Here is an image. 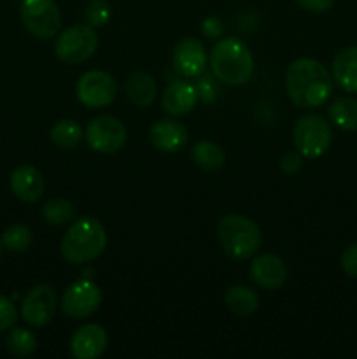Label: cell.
I'll return each instance as SVG.
<instances>
[{
  "mask_svg": "<svg viewBox=\"0 0 357 359\" xmlns=\"http://www.w3.org/2000/svg\"><path fill=\"white\" fill-rule=\"evenodd\" d=\"M286 90L296 107L317 109L331 97L332 77L317 60L298 58L287 67Z\"/></svg>",
  "mask_w": 357,
  "mask_h": 359,
  "instance_id": "cell-1",
  "label": "cell"
},
{
  "mask_svg": "<svg viewBox=\"0 0 357 359\" xmlns=\"http://www.w3.org/2000/svg\"><path fill=\"white\" fill-rule=\"evenodd\" d=\"M107 248V231L104 224L91 216L79 217L63 235L59 251L72 265H84L97 259Z\"/></svg>",
  "mask_w": 357,
  "mask_h": 359,
  "instance_id": "cell-2",
  "label": "cell"
},
{
  "mask_svg": "<svg viewBox=\"0 0 357 359\" xmlns=\"http://www.w3.org/2000/svg\"><path fill=\"white\" fill-rule=\"evenodd\" d=\"M210 69L227 86H241L254 74V58L247 46L234 37L220 39L210 53Z\"/></svg>",
  "mask_w": 357,
  "mask_h": 359,
  "instance_id": "cell-3",
  "label": "cell"
},
{
  "mask_svg": "<svg viewBox=\"0 0 357 359\" xmlns=\"http://www.w3.org/2000/svg\"><path fill=\"white\" fill-rule=\"evenodd\" d=\"M217 241L226 256L245 262L259 251L262 233L258 224L241 214H227L217 223Z\"/></svg>",
  "mask_w": 357,
  "mask_h": 359,
  "instance_id": "cell-4",
  "label": "cell"
},
{
  "mask_svg": "<svg viewBox=\"0 0 357 359\" xmlns=\"http://www.w3.org/2000/svg\"><path fill=\"white\" fill-rule=\"evenodd\" d=\"M293 142L304 158H318L328 153L332 144V130L321 114H304L294 123Z\"/></svg>",
  "mask_w": 357,
  "mask_h": 359,
  "instance_id": "cell-5",
  "label": "cell"
},
{
  "mask_svg": "<svg viewBox=\"0 0 357 359\" xmlns=\"http://www.w3.org/2000/svg\"><path fill=\"white\" fill-rule=\"evenodd\" d=\"M98 48V35L90 25H72L59 34L55 53L63 63L76 65L90 60Z\"/></svg>",
  "mask_w": 357,
  "mask_h": 359,
  "instance_id": "cell-6",
  "label": "cell"
},
{
  "mask_svg": "<svg viewBox=\"0 0 357 359\" xmlns=\"http://www.w3.org/2000/svg\"><path fill=\"white\" fill-rule=\"evenodd\" d=\"M20 16L24 28L41 41L52 39L62 27V13L55 0H23Z\"/></svg>",
  "mask_w": 357,
  "mask_h": 359,
  "instance_id": "cell-7",
  "label": "cell"
},
{
  "mask_svg": "<svg viewBox=\"0 0 357 359\" xmlns=\"http://www.w3.org/2000/svg\"><path fill=\"white\" fill-rule=\"evenodd\" d=\"M76 95L86 109H104L115 100L118 83L105 70H88L77 81Z\"/></svg>",
  "mask_w": 357,
  "mask_h": 359,
  "instance_id": "cell-8",
  "label": "cell"
},
{
  "mask_svg": "<svg viewBox=\"0 0 357 359\" xmlns=\"http://www.w3.org/2000/svg\"><path fill=\"white\" fill-rule=\"evenodd\" d=\"M86 142L93 151L102 154H114L125 146L126 128L114 116H97L86 126Z\"/></svg>",
  "mask_w": 357,
  "mask_h": 359,
  "instance_id": "cell-9",
  "label": "cell"
},
{
  "mask_svg": "<svg viewBox=\"0 0 357 359\" xmlns=\"http://www.w3.org/2000/svg\"><path fill=\"white\" fill-rule=\"evenodd\" d=\"M102 300H104V294H102L100 287L91 280L80 279L66 287L62 302H59V307H62L63 314L69 318L84 319L90 318L100 309Z\"/></svg>",
  "mask_w": 357,
  "mask_h": 359,
  "instance_id": "cell-10",
  "label": "cell"
},
{
  "mask_svg": "<svg viewBox=\"0 0 357 359\" xmlns=\"http://www.w3.org/2000/svg\"><path fill=\"white\" fill-rule=\"evenodd\" d=\"M56 293L48 284H37L21 302V318L34 328H42L52 321L56 312Z\"/></svg>",
  "mask_w": 357,
  "mask_h": 359,
  "instance_id": "cell-11",
  "label": "cell"
},
{
  "mask_svg": "<svg viewBox=\"0 0 357 359\" xmlns=\"http://www.w3.org/2000/svg\"><path fill=\"white\" fill-rule=\"evenodd\" d=\"M248 276L252 283L266 291H276L286 284L289 269L286 262L276 255H261L254 258L248 266Z\"/></svg>",
  "mask_w": 357,
  "mask_h": 359,
  "instance_id": "cell-12",
  "label": "cell"
},
{
  "mask_svg": "<svg viewBox=\"0 0 357 359\" xmlns=\"http://www.w3.org/2000/svg\"><path fill=\"white\" fill-rule=\"evenodd\" d=\"M175 69L186 77H198L206 69V49L202 41L195 37H184L175 44L172 53Z\"/></svg>",
  "mask_w": 357,
  "mask_h": 359,
  "instance_id": "cell-13",
  "label": "cell"
},
{
  "mask_svg": "<svg viewBox=\"0 0 357 359\" xmlns=\"http://www.w3.org/2000/svg\"><path fill=\"white\" fill-rule=\"evenodd\" d=\"M108 337L104 326L90 323L74 332L70 339V353L76 359H97L105 353Z\"/></svg>",
  "mask_w": 357,
  "mask_h": 359,
  "instance_id": "cell-14",
  "label": "cell"
},
{
  "mask_svg": "<svg viewBox=\"0 0 357 359\" xmlns=\"http://www.w3.org/2000/svg\"><path fill=\"white\" fill-rule=\"evenodd\" d=\"M188 140V128L175 119H160L149 128V142L161 153H177Z\"/></svg>",
  "mask_w": 357,
  "mask_h": 359,
  "instance_id": "cell-15",
  "label": "cell"
},
{
  "mask_svg": "<svg viewBox=\"0 0 357 359\" xmlns=\"http://www.w3.org/2000/svg\"><path fill=\"white\" fill-rule=\"evenodd\" d=\"M10 189L21 202L35 203L44 195L46 182L37 168L31 165H20L10 174Z\"/></svg>",
  "mask_w": 357,
  "mask_h": 359,
  "instance_id": "cell-16",
  "label": "cell"
},
{
  "mask_svg": "<svg viewBox=\"0 0 357 359\" xmlns=\"http://www.w3.org/2000/svg\"><path fill=\"white\" fill-rule=\"evenodd\" d=\"M198 102V90L184 81H174L161 95V107L172 116H184L195 109Z\"/></svg>",
  "mask_w": 357,
  "mask_h": 359,
  "instance_id": "cell-17",
  "label": "cell"
},
{
  "mask_svg": "<svg viewBox=\"0 0 357 359\" xmlns=\"http://www.w3.org/2000/svg\"><path fill=\"white\" fill-rule=\"evenodd\" d=\"M332 79L346 93H357V46L342 49L335 56Z\"/></svg>",
  "mask_w": 357,
  "mask_h": 359,
  "instance_id": "cell-18",
  "label": "cell"
},
{
  "mask_svg": "<svg viewBox=\"0 0 357 359\" xmlns=\"http://www.w3.org/2000/svg\"><path fill=\"white\" fill-rule=\"evenodd\" d=\"M158 93L156 81L150 74L142 72V70H136L126 81V97L132 102L135 107H147L154 102Z\"/></svg>",
  "mask_w": 357,
  "mask_h": 359,
  "instance_id": "cell-19",
  "label": "cell"
},
{
  "mask_svg": "<svg viewBox=\"0 0 357 359\" xmlns=\"http://www.w3.org/2000/svg\"><path fill=\"white\" fill-rule=\"evenodd\" d=\"M227 311L238 318H248L259 309V297L254 290L244 284H234L226 291L224 297Z\"/></svg>",
  "mask_w": 357,
  "mask_h": 359,
  "instance_id": "cell-20",
  "label": "cell"
},
{
  "mask_svg": "<svg viewBox=\"0 0 357 359\" xmlns=\"http://www.w3.org/2000/svg\"><path fill=\"white\" fill-rule=\"evenodd\" d=\"M191 160L198 168L205 172H217L226 163V154L212 140H200L192 146Z\"/></svg>",
  "mask_w": 357,
  "mask_h": 359,
  "instance_id": "cell-21",
  "label": "cell"
},
{
  "mask_svg": "<svg viewBox=\"0 0 357 359\" xmlns=\"http://www.w3.org/2000/svg\"><path fill=\"white\" fill-rule=\"evenodd\" d=\"M329 121L343 132L357 130V100L354 97H338L328 109Z\"/></svg>",
  "mask_w": 357,
  "mask_h": 359,
  "instance_id": "cell-22",
  "label": "cell"
},
{
  "mask_svg": "<svg viewBox=\"0 0 357 359\" xmlns=\"http://www.w3.org/2000/svg\"><path fill=\"white\" fill-rule=\"evenodd\" d=\"M83 128L74 119H59L51 128V140L59 149H74L83 140Z\"/></svg>",
  "mask_w": 357,
  "mask_h": 359,
  "instance_id": "cell-23",
  "label": "cell"
},
{
  "mask_svg": "<svg viewBox=\"0 0 357 359\" xmlns=\"http://www.w3.org/2000/svg\"><path fill=\"white\" fill-rule=\"evenodd\" d=\"M42 217L52 226H65L76 217V205L65 198H51L42 205Z\"/></svg>",
  "mask_w": 357,
  "mask_h": 359,
  "instance_id": "cell-24",
  "label": "cell"
},
{
  "mask_svg": "<svg viewBox=\"0 0 357 359\" xmlns=\"http://www.w3.org/2000/svg\"><path fill=\"white\" fill-rule=\"evenodd\" d=\"M6 346L7 351H9L13 356H30V354H34L35 349H37V337L27 328H13L7 333Z\"/></svg>",
  "mask_w": 357,
  "mask_h": 359,
  "instance_id": "cell-25",
  "label": "cell"
},
{
  "mask_svg": "<svg viewBox=\"0 0 357 359\" xmlns=\"http://www.w3.org/2000/svg\"><path fill=\"white\" fill-rule=\"evenodd\" d=\"M34 242V233L24 224H13L2 235V245L10 252H24Z\"/></svg>",
  "mask_w": 357,
  "mask_h": 359,
  "instance_id": "cell-26",
  "label": "cell"
},
{
  "mask_svg": "<svg viewBox=\"0 0 357 359\" xmlns=\"http://www.w3.org/2000/svg\"><path fill=\"white\" fill-rule=\"evenodd\" d=\"M86 23L93 28L105 27L111 20V4L107 0H91L84 11Z\"/></svg>",
  "mask_w": 357,
  "mask_h": 359,
  "instance_id": "cell-27",
  "label": "cell"
},
{
  "mask_svg": "<svg viewBox=\"0 0 357 359\" xmlns=\"http://www.w3.org/2000/svg\"><path fill=\"white\" fill-rule=\"evenodd\" d=\"M18 321V311L9 298L0 294V332L10 330Z\"/></svg>",
  "mask_w": 357,
  "mask_h": 359,
  "instance_id": "cell-28",
  "label": "cell"
},
{
  "mask_svg": "<svg viewBox=\"0 0 357 359\" xmlns=\"http://www.w3.org/2000/svg\"><path fill=\"white\" fill-rule=\"evenodd\" d=\"M279 167L287 175L298 174L301 170V167H303V156L300 153H296V151H287L280 158Z\"/></svg>",
  "mask_w": 357,
  "mask_h": 359,
  "instance_id": "cell-29",
  "label": "cell"
},
{
  "mask_svg": "<svg viewBox=\"0 0 357 359\" xmlns=\"http://www.w3.org/2000/svg\"><path fill=\"white\" fill-rule=\"evenodd\" d=\"M340 265H342V270L346 276L352 277V279H357V244L349 245V248L343 251Z\"/></svg>",
  "mask_w": 357,
  "mask_h": 359,
  "instance_id": "cell-30",
  "label": "cell"
},
{
  "mask_svg": "<svg viewBox=\"0 0 357 359\" xmlns=\"http://www.w3.org/2000/svg\"><path fill=\"white\" fill-rule=\"evenodd\" d=\"M296 2L310 13H326L331 9L335 0H296Z\"/></svg>",
  "mask_w": 357,
  "mask_h": 359,
  "instance_id": "cell-31",
  "label": "cell"
},
{
  "mask_svg": "<svg viewBox=\"0 0 357 359\" xmlns=\"http://www.w3.org/2000/svg\"><path fill=\"white\" fill-rule=\"evenodd\" d=\"M202 30L206 37L216 39L219 37L220 32H223V25H220V20H217V18H206V20L203 21Z\"/></svg>",
  "mask_w": 357,
  "mask_h": 359,
  "instance_id": "cell-32",
  "label": "cell"
},
{
  "mask_svg": "<svg viewBox=\"0 0 357 359\" xmlns=\"http://www.w3.org/2000/svg\"><path fill=\"white\" fill-rule=\"evenodd\" d=\"M2 248H4V245H2V241H0V256H2Z\"/></svg>",
  "mask_w": 357,
  "mask_h": 359,
  "instance_id": "cell-33",
  "label": "cell"
}]
</instances>
